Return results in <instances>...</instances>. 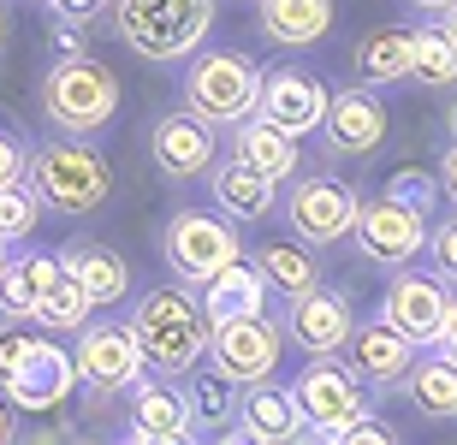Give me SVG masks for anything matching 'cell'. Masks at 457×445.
<instances>
[{"label": "cell", "mask_w": 457, "mask_h": 445, "mask_svg": "<svg viewBox=\"0 0 457 445\" xmlns=\"http://www.w3.org/2000/svg\"><path fill=\"white\" fill-rule=\"evenodd\" d=\"M125 326H131L137 350H143V368L161 380L190 375L208 357V339H214V321H208L203 297L190 292V285H154V292H143L131 303V315H125Z\"/></svg>", "instance_id": "obj_1"}, {"label": "cell", "mask_w": 457, "mask_h": 445, "mask_svg": "<svg viewBox=\"0 0 457 445\" xmlns=\"http://www.w3.org/2000/svg\"><path fill=\"white\" fill-rule=\"evenodd\" d=\"M220 0H113L119 42L149 60V66H179L208 42Z\"/></svg>", "instance_id": "obj_2"}, {"label": "cell", "mask_w": 457, "mask_h": 445, "mask_svg": "<svg viewBox=\"0 0 457 445\" xmlns=\"http://www.w3.org/2000/svg\"><path fill=\"white\" fill-rule=\"evenodd\" d=\"M36 102H42L48 131H60V137H96L119 113V78L96 54H60V60L42 71Z\"/></svg>", "instance_id": "obj_3"}, {"label": "cell", "mask_w": 457, "mask_h": 445, "mask_svg": "<svg viewBox=\"0 0 457 445\" xmlns=\"http://www.w3.org/2000/svg\"><path fill=\"white\" fill-rule=\"evenodd\" d=\"M24 185L36 190L42 208L78 220V214H96V208L113 196V167H107L84 137H60V131H54V143H36V149L24 154Z\"/></svg>", "instance_id": "obj_4"}, {"label": "cell", "mask_w": 457, "mask_h": 445, "mask_svg": "<svg viewBox=\"0 0 457 445\" xmlns=\"http://www.w3.org/2000/svg\"><path fill=\"white\" fill-rule=\"evenodd\" d=\"M185 107L203 113L208 125H237L244 113H255L262 95V66L237 48H196L185 60Z\"/></svg>", "instance_id": "obj_5"}, {"label": "cell", "mask_w": 457, "mask_h": 445, "mask_svg": "<svg viewBox=\"0 0 457 445\" xmlns=\"http://www.w3.org/2000/svg\"><path fill=\"white\" fill-rule=\"evenodd\" d=\"M161 256H167L179 285L203 292L226 261L244 256V238H237V226L226 220L220 208H179L167 220V232H161Z\"/></svg>", "instance_id": "obj_6"}, {"label": "cell", "mask_w": 457, "mask_h": 445, "mask_svg": "<svg viewBox=\"0 0 457 445\" xmlns=\"http://www.w3.org/2000/svg\"><path fill=\"white\" fill-rule=\"evenodd\" d=\"M286 185H291L286 190V226H291L297 243H309V250H333V243L351 238L362 196L345 185L339 172H291Z\"/></svg>", "instance_id": "obj_7"}, {"label": "cell", "mask_w": 457, "mask_h": 445, "mask_svg": "<svg viewBox=\"0 0 457 445\" xmlns=\"http://www.w3.org/2000/svg\"><path fill=\"white\" fill-rule=\"evenodd\" d=\"M291 398L303 410V433H315V440H339L356 416L369 410V386L339 357H309L303 375L291 380Z\"/></svg>", "instance_id": "obj_8"}, {"label": "cell", "mask_w": 457, "mask_h": 445, "mask_svg": "<svg viewBox=\"0 0 457 445\" xmlns=\"http://www.w3.org/2000/svg\"><path fill=\"white\" fill-rule=\"evenodd\" d=\"M71 368H78V386L89 398H113V392H131L137 380L149 375L143 368V350H137L131 326L125 321H96L89 315L78 333H71Z\"/></svg>", "instance_id": "obj_9"}, {"label": "cell", "mask_w": 457, "mask_h": 445, "mask_svg": "<svg viewBox=\"0 0 457 445\" xmlns=\"http://www.w3.org/2000/svg\"><path fill=\"white\" fill-rule=\"evenodd\" d=\"M208 362L220 368L237 386H255V380H273L279 362H286V333L268 309L262 315H232V321H214V339H208Z\"/></svg>", "instance_id": "obj_10"}, {"label": "cell", "mask_w": 457, "mask_h": 445, "mask_svg": "<svg viewBox=\"0 0 457 445\" xmlns=\"http://www.w3.org/2000/svg\"><path fill=\"white\" fill-rule=\"evenodd\" d=\"M452 309H457V297H452V285H445L434 268H428V274H416V268H392V285H386V297H380V321L398 326L416 350L440 344Z\"/></svg>", "instance_id": "obj_11"}, {"label": "cell", "mask_w": 457, "mask_h": 445, "mask_svg": "<svg viewBox=\"0 0 457 445\" xmlns=\"http://www.w3.org/2000/svg\"><path fill=\"white\" fill-rule=\"evenodd\" d=\"M351 243H356V256L374 261V268H410V261L422 256V243H428V220L416 214V208L392 202L386 190H380L374 202L356 208Z\"/></svg>", "instance_id": "obj_12"}, {"label": "cell", "mask_w": 457, "mask_h": 445, "mask_svg": "<svg viewBox=\"0 0 457 445\" xmlns=\"http://www.w3.org/2000/svg\"><path fill=\"white\" fill-rule=\"evenodd\" d=\"M0 392L12 398V410H60L71 392H78V368H71V350L54 344V333H36V344L0 375Z\"/></svg>", "instance_id": "obj_13"}, {"label": "cell", "mask_w": 457, "mask_h": 445, "mask_svg": "<svg viewBox=\"0 0 457 445\" xmlns=\"http://www.w3.org/2000/svg\"><path fill=\"white\" fill-rule=\"evenodd\" d=\"M351 297L333 292V285H309V292L286 297V315H279V333H286L291 350L303 357H339V344L351 339Z\"/></svg>", "instance_id": "obj_14"}, {"label": "cell", "mask_w": 457, "mask_h": 445, "mask_svg": "<svg viewBox=\"0 0 457 445\" xmlns=\"http://www.w3.org/2000/svg\"><path fill=\"white\" fill-rule=\"evenodd\" d=\"M315 131H321L327 154H339V161H362V154H374L380 143H386V107H380V95H374L369 84L333 89Z\"/></svg>", "instance_id": "obj_15"}, {"label": "cell", "mask_w": 457, "mask_h": 445, "mask_svg": "<svg viewBox=\"0 0 457 445\" xmlns=\"http://www.w3.org/2000/svg\"><path fill=\"white\" fill-rule=\"evenodd\" d=\"M339 357L369 392H398L404 375H410V362H416V344H410L398 326H386L380 315H374V321L351 326V339L339 344Z\"/></svg>", "instance_id": "obj_16"}, {"label": "cell", "mask_w": 457, "mask_h": 445, "mask_svg": "<svg viewBox=\"0 0 457 445\" xmlns=\"http://www.w3.org/2000/svg\"><path fill=\"white\" fill-rule=\"evenodd\" d=\"M149 154L167 178H203V172L214 167V154H220V131H214L203 113L179 107V113H161V119H154Z\"/></svg>", "instance_id": "obj_17"}, {"label": "cell", "mask_w": 457, "mask_h": 445, "mask_svg": "<svg viewBox=\"0 0 457 445\" xmlns=\"http://www.w3.org/2000/svg\"><path fill=\"white\" fill-rule=\"evenodd\" d=\"M255 113L273 119L279 131L291 137H309L327 113V84L303 66H279V71H262V95H255Z\"/></svg>", "instance_id": "obj_18"}, {"label": "cell", "mask_w": 457, "mask_h": 445, "mask_svg": "<svg viewBox=\"0 0 457 445\" xmlns=\"http://www.w3.org/2000/svg\"><path fill=\"white\" fill-rule=\"evenodd\" d=\"M226 440H250V445H286L303 440V410L291 386H273V380H255V386H237V422Z\"/></svg>", "instance_id": "obj_19"}, {"label": "cell", "mask_w": 457, "mask_h": 445, "mask_svg": "<svg viewBox=\"0 0 457 445\" xmlns=\"http://www.w3.org/2000/svg\"><path fill=\"white\" fill-rule=\"evenodd\" d=\"M125 433L143 440V445H185V440H196L179 380H161V375L137 380V386H131V428H125Z\"/></svg>", "instance_id": "obj_20"}, {"label": "cell", "mask_w": 457, "mask_h": 445, "mask_svg": "<svg viewBox=\"0 0 457 445\" xmlns=\"http://www.w3.org/2000/svg\"><path fill=\"white\" fill-rule=\"evenodd\" d=\"M203 178H208V196H214V208L226 220H268L279 208V185L268 172H255L250 161H237V154H214V167Z\"/></svg>", "instance_id": "obj_21"}, {"label": "cell", "mask_w": 457, "mask_h": 445, "mask_svg": "<svg viewBox=\"0 0 457 445\" xmlns=\"http://www.w3.org/2000/svg\"><path fill=\"white\" fill-rule=\"evenodd\" d=\"M60 268H66V274L84 285L96 309H119L125 297H131V268H125V256H119L113 243L71 238L66 250H60Z\"/></svg>", "instance_id": "obj_22"}, {"label": "cell", "mask_w": 457, "mask_h": 445, "mask_svg": "<svg viewBox=\"0 0 457 445\" xmlns=\"http://www.w3.org/2000/svg\"><path fill=\"white\" fill-rule=\"evenodd\" d=\"M179 392H185V410H190V428L196 433H232L237 422V380H226L214 362H196L190 375H179Z\"/></svg>", "instance_id": "obj_23"}, {"label": "cell", "mask_w": 457, "mask_h": 445, "mask_svg": "<svg viewBox=\"0 0 457 445\" xmlns=\"http://www.w3.org/2000/svg\"><path fill=\"white\" fill-rule=\"evenodd\" d=\"M232 154H237V161H250L255 172H268L273 185H286L291 172L303 167V161H297V137L279 131L273 119H262V113H244V119L232 125Z\"/></svg>", "instance_id": "obj_24"}, {"label": "cell", "mask_w": 457, "mask_h": 445, "mask_svg": "<svg viewBox=\"0 0 457 445\" xmlns=\"http://www.w3.org/2000/svg\"><path fill=\"white\" fill-rule=\"evenodd\" d=\"M54 274H60V256H48V250H18V256H6L0 261V315L6 321H30Z\"/></svg>", "instance_id": "obj_25"}, {"label": "cell", "mask_w": 457, "mask_h": 445, "mask_svg": "<svg viewBox=\"0 0 457 445\" xmlns=\"http://www.w3.org/2000/svg\"><path fill=\"white\" fill-rule=\"evenodd\" d=\"M203 309H208V321H232V315H262L268 309V279H262V268L255 261H226L220 274L208 279L203 292Z\"/></svg>", "instance_id": "obj_26"}, {"label": "cell", "mask_w": 457, "mask_h": 445, "mask_svg": "<svg viewBox=\"0 0 457 445\" xmlns=\"http://www.w3.org/2000/svg\"><path fill=\"white\" fill-rule=\"evenodd\" d=\"M398 392H404L428 422H457V362L428 344V357L416 350V362H410V375H404Z\"/></svg>", "instance_id": "obj_27"}, {"label": "cell", "mask_w": 457, "mask_h": 445, "mask_svg": "<svg viewBox=\"0 0 457 445\" xmlns=\"http://www.w3.org/2000/svg\"><path fill=\"white\" fill-rule=\"evenodd\" d=\"M410 54H416V30L404 24H380L356 42V78L369 89H386V84H404L410 78Z\"/></svg>", "instance_id": "obj_28"}, {"label": "cell", "mask_w": 457, "mask_h": 445, "mask_svg": "<svg viewBox=\"0 0 457 445\" xmlns=\"http://www.w3.org/2000/svg\"><path fill=\"white\" fill-rule=\"evenodd\" d=\"M262 6V36L279 48H309L333 30V0H255Z\"/></svg>", "instance_id": "obj_29"}, {"label": "cell", "mask_w": 457, "mask_h": 445, "mask_svg": "<svg viewBox=\"0 0 457 445\" xmlns=\"http://www.w3.org/2000/svg\"><path fill=\"white\" fill-rule=\"evenodd\" d=\"M255 268L268 279V292H279V297H297L309 285H321V268H315V250L309 243H262L255 250Z\"/></svg>", "instance_id": "obj_30"}, {"label": "cell", "mask_w": 457, "mask_h": 445, "mask_svg": "<svg viewBox=\"0 0 457 445\" xmlns=\"http://www.w3.org/2000/svg\"><path fill=\"white\" fill-rule=\"evenodd\" d=\"M96 315V303H89V292L78 285V279L60 268V274L48 279V292H42V303H36V315L30 321L42 326V333H78V326Z\"/></svg>", "instance_id": "obj_31"}, {"label": "cell", "mask_w": 457, "mask_h": 445, "mask_svg": "<svg viewBox=\"0 0 457 445\" xmlns=\"http://www.w3.org/2000/svg\"><path fill=\"white\" fill-rule=\"evenodd\" d=\"M410 78L416 84H434V89H445V84H457V42L434 24V30H416V54H410Z\"/></svg>", "instance_id": "obj_32"}, {"label": "cell", "mask_w": 457, "mask_h": 445, "mask_svg": "<svg viewBox=\"0 0 457 445\" xmlns=\"http://www.w3.org/2000/svg\"><path fill=\"white\" fill-rule=\"evenodd\" d=\"M42 226V202H36V190L18 178V185H0V238L6 243H24Z\"/></svg>", "instance_id": "obj_33"}, {"label": "cell", "mask_w": 457, "mask_h": 445, "mask_svg": "<svg viewBox=\"0 0 457 445\" xmlns=\"http://www.w3.org/2000/svg\"><path fill=\"white\" fill-rule=\"evenodd\" d=\"M386 196H392V202H404V208H416L422 220L440 214V178H434V172H392Z\"/></svg>", "instance_id": "obj_34"}, {"label": "cell", "mask_w": 457, "mask_h": 445, "mask_svg": "<svg viewBox=\"0 0 457 445\" xmlns=\"http://www.w3.org/2000/svg\"><path fill=\"white\" fill-rule=\"evenodd\" d=\"M422 256L434 261V274H440L445 285L457 292V208H452V220H440V214L428 220V243H422Z\"/></svg>", "instance_id": "obj_35"}, {"label": "cell", "mask_w": 457, "mask_h": 445, "mask_svg": "<svg viewBox=\"0 0 457 445\" xmlns=\"http://www.w3.org/2000/svg\"><path fill=\"white\" fill-rule=\"evenodd\" d=\"M36 333H42L36 321H6V326H0V375H6V368L36 344Z\"/></svg>", "instance_id": "obj_36"}, {"label": "cell", "mask_w": 457, "mask_h": 445, "mask_svg": "<svg viewBox=\"0 0 457 445\" xmlns=\"http://www.w3.org/2000/svg\"><path fill=\"white\" fill-rule=\"evenodd\" d=\"M339 440H369V445H392V440H398V428H392V422H380V416H369V410H362V416H356V422H351V428L339 433Z\"/></svg>", "instance_id": "obj_37"}, {"label": "cell", "mask_w": 457, "mask_h": 445, "mask_svg": "<svg viewBox=\"0 0 457 445\" xmlns=\"http://www.w3.org/2000/svg\"><path fill=\"white\" fill-rule=\"evenodd\" d=\"M24 154H30V149L0 125V185H18V178H24Z\"/></svg>", "instance_id": "obj_38"}, {"label": "cell", "mask_w": 457, "mask_h": 445, "mask_svg": "<svg viewBox=\"0 0 457 445\" xmlns=\"http://www.w3.org/2000/svg\"><path fill=\"white\" fill-rule=\"evenodd\" d=\"M42 6H48L54 18H71V24H89V18H96V12H107L113 0H42Z\"/></svg>", "instance_id": "obj_39"}, {"label": "cell", "mask_w": 457, "mask_h": 445, "mask_svg": "<svg viewBox=\"0 0 457 445\" xmlns=\"http://www.w3.org/2000/svg\"><path fill=\"white\" fill-rule=\"evenodd\" d=\"M54 48H60V54H84V24L60 18V24H54Z\"/></svg>", "instance_id": "obj_40"}, {"label": "cell", "mask_w": 457, "mask_h": 445, "mask_svg": "<svg viewBox=\"0 0 457 445\" xmlns=\"http://www.w3.org/2000/svg\"><path fill=\"white\" fill-rule=\"evenodd\" d=\"M434 178H440V196L457 208V143L445 149V161H440V172H434Z\"/></svg>", "instance_id": "obj_41"}, {"label": "cell", "mask_w": 457, "mask_h": 445, "mask_svg": "<svg viewBox=\"0 0 457 445\" xmlns=\"http://www.w3.org/2000/svg\"><path fill=\"white\" fill-rule=\"evenodd\" d=\"M12 433H18V410H12V398L0 392V445L12 440Z\"/></svg>", "instance_id": "obj_42"}, {"label": "cell", "mask_w": 457, "mask_h": 445, "mask_svg": "<svg viewBox=\"0 0 457 445\" xmlns=\"http://www.w3.org/2000/svg\"><path fill=\"white\" fill-rule=\"evenodd\" d=\"M434 350L457 362V309H452V321H445V333H440V344H434Z\"/></svg>", "instance_id": "obj_43"}, {"label": "cell", "mask_w": 457, "mask_h": 445, "mask_svg": "<svg viewBox=\"0 0 457 445\" xmlns=\"http://www.w3.org/2000/svg\"><path fill=\"white\" fill-rule=\"evenodd\" d=\"M434 18H440V30H445V36H452V42H457V0H452V6H440V12H434Z\"/></svg>", "instance_id": "obj_44"}, {"label": "cell", "mask_w": 457, "mask_h": 445, "mask_svg": "<svg viewBox=\"0 0 457 445\" xmlns=\"http://www.w3.org/2000/svg\"><path fill=\"white\" fill-rule=\"evenodd\" d=\"M416 12H440V6H452V0H410Z\"/></svg>", "instance_id": "obj_45"}, {"label": "cell", "mask_w": 457, "mask_h": 445, "mask_svg": "<svg viewBox=\"0 0 457 445\" xmlns=\"http://www.w3.org/2000/svg\"><path fill=\"white\" fill-rule=\"evenodd\" d=\"M445 137H452V143H457V102H452V107H445Z\"/></svg>", "instance_id": "obj_46"}, {"label": "cell", "mask_w": 457, "mask_h": 445, "mask_svg": "<svg viewBox=\"0 0 457 445\" xmlns=\"http://www.w3.org/2000/svg\"><path fill=\"white\" fill-rule=\"evenodd\" d=\"M6 256H12V243H6V238H0V261H6Z\"/></svg>", "instance_id": "obj_47"}, {"label": "cell", "mask_w": 457, "mask_h": 445, "mask_svg": "<svg viewBox=\"0 0 457 445\" xmlns=\"http://www.w3.org/2000/svg\"><path fill=\"white\" fill-rule=\"evenodd\" d=\"M0 42H6V6H0Z\"/></svg>", "instance_id": "obj_48"}]
</instances>
